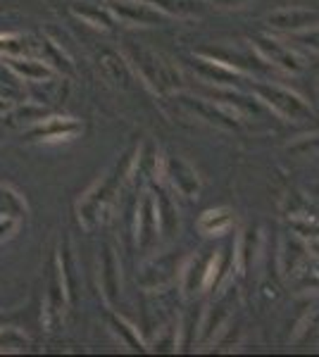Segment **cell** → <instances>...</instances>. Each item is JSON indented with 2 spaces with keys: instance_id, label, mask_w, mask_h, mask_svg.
<instances>
[{
  "instance_id": "cell-1",
  "label": "cell",
  "mask_w": 319,
  "mask_h": 357,
  "mask_svg": "<svg viewBox=\"0 0 319 357\" xmlns=\"http://www.w3.org/2000/svg\"><path fill=\"white\" fill-rule=\"evenodd\" d=\"M81 134V124L74 117H43L27 131V141H72Z\"/></svg>"
},
{
  "instance_id": "cell-2",
  "label": "cell",
  "mask_w": 319,
  "mask_h": 357,
  "mask_svg": "<svg viewBox=\"0 0 319 357\" xmlns=\"http://www.w3.org/2000/svg\"><path fill=\"white\" fill-rule=\"evenodd\" d=\"M110 13L114 17H119L126 24H158V22L165 20V13L160 8L150 3H143V0H110Z\"/></svg>"
},
{
  "instance_id": "cell-3",
  "label": "cell",
  "mask_w": 319,
  "mask_h": 357,
  "mask_svg": "<svg viewBox=\"0 0 319 357\" xmlns=\"http://www.w3.org/2000/svg\"><path fill=\"white\" fill-rule=\"evenodd\" d=\"M255 91H258V96L262 98V100L269 102V105L274 107L276 112L283 114V117L305 119L307 114H310V107H307L295 93H291V91L276 89V86H262V84H260Z\"/></svg>"
},
{
  "instance_id": "cell-4",
  "label": "cell",
  "mask_w": 319,
  "mask_h": 357,
  "mask_svg": "<svg viewBox=\"0 0 319 357\" xmlns=\"http://www.w3.org/2000/svg\"><path fill=\"white\" fill-rule=\"evenodd\" d=\"M129 53H131V60L136 62L138 72L143 74V79H146L148 84H153L155 89H167V86L172 84L170 69H167V65L155 53L143 50V48H129Z\"/></svg>"
},
{
  "instance_id": "cell-5",
  "label": "cell",
  "mask_w": 319,
  "mask_h": 357,
  "mask_svg": "<svg viewBox=\"0 0 319 357\" xmlns=\"http://www.w3.org/2000/svg\"><path fill=\"white\" fill-rule=\"evenodd\" d=\"M65 301H67V291H65V281H62V274H60V262L53 260V269H50V279H48V291H45V312H43V321L48 326H53L62 317Z\"/></svg>"
},
{
  "instance_id": "cell-6",
  "label": "cell",
  "mask_w": 319,
  "mask_h": 357,
  "mask_svg": "<svg viewBox=\"0 0 319 357\" xmlns=\"http://www.w3.org/2000/svg\"><path fill=\"white\" fill-rule=\"evenodd\" d=\"M3 62L8 65L20 79H24L29 84H43L53 77V69L45 65L43 60H34V57H3Z\"/></svg>"
},
{
  "instance_id": "cell-7",
  "label": "cell",
  "mask_w": 319,
  "mask_h": 357,
  "mask_svg": "<svg viewBox=\"0 0 319 357\" xmlns=\"http://www.w3.org/2000/svg\"><path fill=\"white\" fill-rule=\"evenodd\" d=\"M158 224H160L158 205H155V200L148 195V198L143 200L141 210H138V243L143 248H148L150 241L158 236Z\"/></svg>"
},
{
  "instance_id": "cell-8",
  "label": "cell",
  "mask_w": 319,
  "mask_h": 357,
  "mask_svg": "<svg viewBox=\"0 0 319 357\" xmlns=\"http://www.w3.org/2000/svg\"><path fill=\"white\" fill-rule=\"evenodd\" d=\"M319 20L317 13H310V10H300V8H286L281 13H274L269 15V24L276 26V29H303V26H310L315 24Z\"/></svg>"
},
{
  "instance_id": "cell-9",
  "label": "cell",
  "mask_w": 319,
  "mask_h": 357,
  "mask_svg": "<svg viewBox=\"0 0 319 357\" xmlns=\"http://www.w3.org/2000/svg\"><path fill=\"white\" fill-rule=\"evenodd\" d=\"M167 169H170L174 186H177L184 195L191 198L193 193H198V176H195V172L191 169L186 162H181V160H170Z\"/></svg>"
},
{
  "instance_id": "cell-10",
  "label": "cell",
  "mask_w": 319,
  "mask_h": 357,
  "mask_svg": "<svg viewBox=\"0 0 319 357\" xmlns=\"http://www.w3.org/2000/svg\"><path fill=\"white\" fill-rule=\"evenodd\" d=\"M229 227H231V212L226 210V207L205 212V215L200 217V222H198V229L202 234H207V236H219V234H224Z\"/></svg>"
},
{
  "instance_id": "cell-11",
  "label": "cell",
  "mask_w": 319,
  "mask_h": 357,
  "mask_svg": "<svg viewBox=\"0 0 319 357\" xmlns=\"http://www.w3.org/2000/svg\"><path fill=\"white\" fill-rule=\"evenodd\" d=\"M40 50H43V62L48 65L53 72H65V74H72L74 67L72 62H69V57L62 53V48L53 41H48V38H43V43H40Z\"/></svg>"
},
{
  "instance_id": "cell-12",
  "label": "cell",
  "mask_w": 319,
  "mask_h": 357,
  "mask_svg": "<svg viewBox=\"0 0 319 357\" xmlns=\"http://www.w3.org/2000/svg\"><path fill=\"white\" fill-rule=\"evenodd\" d=\"M0 215H10V217H24L27 215V203L15 188L0 183Z\"/></svg>"
},
{
  "instance_id": "cell-13",
  "label": "cell",
  "mask_w": 319,
  "mask_h": 357,
  "mask_svg": "<svg viewBox=\"0 0 319 357\" xmlns=\"http://www.w3.org/2000/svg\"><path fill=\"white\" fill-rule=\"evenodd\" d=\"M103 286H105V293H107V298L112 301L114 298V293H117V284H119V274H117V260H114V255H112V250L110 248H105L103 250Z\"/></svg>"
},
{
  "instance_id": "cell-14",
  "label": "cell",
  "mask_w": 319,
  "mask_h": 357,
  "mask_svg": "<svg viewBox=\"0 0 319 357\" xmlns=\"http://www.w3.org/2000/svg\"><path fill=\"white\" fill-rule=\"evenodd\" d=\"M29 53V38L22 33H0V57H15Z\"/></svg>"
},
{
  "instance_id": "cell-15",
  "label": "cell",
  "mask_w": 319,
  "mask_h": 357,
  "mask_svg": "<svg viewBox=\"0 0 319 357\" xmlns=\"http://www.w3.org/2000/svg\"><path fill=\"white\" fill-rule=\"evenodd\" d=\"M260 45H262V50L267 55L272 57L274 62H279L281 67H286V69H298V62H295V57L288 53L286 48H281L276 41H267V38H262L260 41Z\"/></svg>"
},
{
  "instance_id": "cell-16",
  "label": "cell",
  "mask_w": 319,
  "mask_h": 357,
  "mask_svg": "<svg viewBox=\"0 0 319 357\" xmlns=\"http://www.w3.org/2000/svg\"><path fill=\"white\" fill-rule=\"evenodd\" d=\"M27 348V336L17 329H0V350H17Z\"/></svg>"
},
{
  "instance_id": "cell-17",
  "label": "cell",
  "mask_w": 319,
  "mask_h": 357,
  "mask_svg": "<svg viewBox=\"0 0 319 357\" xmlns=\"http://www.w3.org/2000/svg\"><path fill=\"white\" fill-rule=\"evenodd\" d=\"M198 65L202 72H207L214 82H229L231 77H236V69H229L224 65H219V62H212V60H198Z\"/></svg>"
},
{
  "instance_id": "cell-18",
  "label": "cell",
  "mask_w": 319,
  "mask_h": 357,
  "mask_svg": "<svg viewBox=\"0 0 319 357\" xmlns=\"http://www.w3.org/2000/svg\"><path fill=\"white\" fill-rule=\"evenodd\" d=\"M74 13H77L81 20L89 22V24H96V26H110V24H112V20H110L107 13H103V10H94V8H89V5L74 8Z\"/></svg>"
},
{
  "instance_id": "cell-19",
  "label": "cell",
  "mask_w": 319,
  "mask_h": 357,
  "mask_svg": "<svg viewBox=\"0 0 319 357\" xmlns=\"http://www.w3.org/2000/svg\"><path fill=\"white\" fill-rule=\"evenodd\" d=\"M103 67H105V74L110 79H114L117 84H126V72H124V65H121V60H117V55L107 53L103 57Z\"/></svg>"
},
{
  "instance_id": "cell-20",
  "label": "cell",
  "mask_w": 319,
  "mask_h": 357,
  "mask_svg": "<svg viewBox=\"0 0 319 357\" xmlns=\"http://www.w3.org/2000/svg\"><path fill=\"white\" fill-rule=\"evenodd\" d=\"M110 324H112L114 333H117V336L124 338V341L129 343L131 348H141V338H138L136 329H131V326L126 324L124 319H117V317H112V319H110Z\"/></svg>"
},
{
  "instance_id": "cell-21",
  "label": "cell",
  "mask_w": 319,
  "mask_h": 357,
  "mask_svg": "<svg viewBox=\"0 0 319 357\" xmlns=\"http://www.w3.org/2000/svg\"><path fill=\"white\" fill-rule=\"evenodd\" d=\"M20 224H22L20 217L0 215V241L13 238V236L17 234V229H20Z\"/></svg>"
},
{
  "instance_id": "cell-22",
  "label": "cell",
  "mask_w": 319,
  "mask_h": 357,
  "mask_svg": "<svg viewBox=\"0 0 319 357\" xmlns=\"http://www.w3.org/2000/svg\"><path fill=\"white\" fill-rule=\"evenodd\" d=\"M298 41H303L305 45H310V48L319 50V26L312 29V31H307V33H298Z\"/></svg>"
},
{
  "instance_id": "cell-23",
  "label": "cell",
  "mask_w": 319,
  "mask_h": 357,
  "mask_svg": "<svg viewBox=\"0 0 319 357\" xmlns=\"http://www.w3.org/2000/svg\"><path fill=\"white\" fill-rule=\"evenodd\" d=\"M13 105H15L13 100H8V98L0 96V117H5V114H8L10 110H13Z\"/></svg>"
},
{
  "instance_id": "cell-24",
  "label": "cell",
  "mask_w": 319,
  "mask_h": 357,
  "mask_svg": "<svg viewBox=\"0 0 319 357\" xmlns=\"http://www.w3.org/2000/svg\"><path fill=\"white\" fill-rule=\"evenodd\" d=\"M217 3H222V5H241L243 0H217Z\"/></svg>"
}]
</instances>
